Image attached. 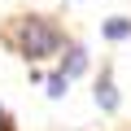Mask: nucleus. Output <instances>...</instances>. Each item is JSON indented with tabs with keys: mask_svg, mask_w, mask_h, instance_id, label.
Here are the masks:
<instances>
[{
	"mask_svg": "<svg viewBox=\"0 0 131 131\" xmlns=\"http://www.w3.org/2000/svg\"><path fill=\"white\" fill-rule=\"evenodd\" d=\"M83 66H88V52L74 44L70 52H66V61H61V74H66V79H74V74H83Z\"/></svg>",
	"mask_w": 131,
	"mask_h": 131,
	"instance_id": "2",
	"label": "nucleus"
},
{
	"mask_svg": "<svg viewBox=\"0 0 131 131\" xmlns=\"http://www.w3.org/2000/svg\"><path fill=\"white\" fill-rule=\"evenodd\" d=\"M96 101H101L105 109H114V105H118V92H114V83H109V79H101V83H96Z\"/></svg>",
	"mask_w": 131,
	"mask_h": 131,
	"instance_id": "4",
	"label": "nucleus"
},
{
	"mask_svg": "<svg viewBox=\"0 0 131 131\" xmlns=\"http://www.w3.org/2000/svg\"><path fill=\"white\" fill-rule=\"evenodd\" d=\"M66 83H70L66 74H52V79H48V96H66Z\"/></svg>",
	"mask_w": 131,
	"mask_h": 131,
	"instance_id": "5",
	"label": "nucleus"
},
{
	"mask_svg": "<svg viewBox=\"0 0 131 131\" xmlns=\"http://www.w3.org/2000/svg\"><path fill=\"white\" fill-rule=\"evenodd\" d=\"M105 35H109V39H127V35H131V22H127V18H109V22H105Z\"/></svg>",
	"mask_w": 131,
	"mask_h": 131,
	"instance_id": "3",
	"label": "nucleus"
},
{
	"mask_svg": "<svg viewBox=\"0 0 131 131\" xmlns=\"http://www.w3.org/2000/svg\"><path fill=\"white\" fill-rule=\"evenodd\" d=\"M0 131H5V127H0Z\"/></svg>",
	"mask_w": 131,
	"mask_h": 131,
	"instance_id": "6",
	"label": "nucleus"
},
{
	"mask_svg": "<svg viewBox=\"0 0 131 131\" xmlns=\"http://www.w3.org/2000/svg\"><path fill=\"white\" fill-rule=\"evenodd\" d=\"M13 44L22 48V57H48V52L61 44V35H57L52 22H44V18H26V22L13 31Z\"/></svg>",
	"mask_w": 131,
	"mask_h": 131,
	"instance_id": "1",
	"label": "nucleus"
}]
</instances>
